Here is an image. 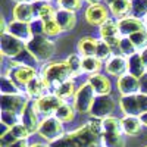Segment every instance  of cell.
I'll list each match as a JSON object with an SVG mask.
<instances>
[{"label": "cell", "instance_id": "cell-1", "mask_svg": "<svg viewBox=\"0 0 147 147\" xmlns=\"http://www.w3.org/2000/svg\"><path fill=\"white\" fill-rule=\"evenodd\" d=\"M102 121L91 118L82 127L66 132L62 138L52 143L50 147H103Z\"/></svg>", "mask_w": 147, "mask_h": 147}, {"label": "cell", "instance_id": "cell-2", "mask_svg": "<svg viewBox=\"0 0 147 147\" xmlns=\"http://www.w3.org/2000/svg\"><path fill=\"white\" fill-rule=\"evenodd\" d=\"M40 77L44 80V82L47 84V87L50 88V93H52L60 84L71 80L72 74L66 60H55V62L43 63L40 69Z\"/></svg>", "mask_w": 147, "mask_h": 147}, {"label": "cell", "instance_id": "cell-3", "mask_svg": "<svg viewBox=\"0 0 147 147\" xmlns=\"http://www.w3.org/2000/svg\"><path fill=\"white\" fill-rule=\"evenodd\" d=\"M27 50L31 52L40 63H47L56 53V44L47 35H35L27 43Z\"/></svg>", "mask_w": 147, "mask_h": 147}, {"label": "cell", "instance_id": "cell-4", "mask_svg": "<svg viewBox=\"0 0 147 147\" xmlns=\"http://www.w3.org/2000/svg\"><path fill=\"white\" fill-rule=\"evenodd\" d=\"M38 136L44 138L49 144H52L57 141L59 138H62L65 136V128L63 122H60L56 116H47L41 119V124L38 128Z\"/></svg>", "mask_w": 147, "mask_h": 147}, {"label": "cell", "instance_id": "cell-5", "mask_svg": "<svg viewBox=\"0 0 147 147\" xmlns=\"http://www.w3.org/2000/svg\"><path fill=\"white\" fill-rule=\"evenodd\" d=\"M96 97H97V94L93 90L91 85L87 81L82 82L78 87V90H77L75 97H74V106H75L77 112L82 113V115L84 113H90Z\"/></svg>", "mask_w": 147, "mask_h": 147}, {"label": "cell", "instance_id": "cell-6", "mask_svg": "<svg viewBox=\"0 0 147 147\" xmlns=\"http://www.w3.org/2000/svg\"><path fill=\"white\" fill-rule=\"evenodd\" d=\"M5 75H7L24 93H25V87L35 77L40 75V72H38V69L28 68V66H16V68H10L9 66Z\"/></svg>", "mask_w": 147, "mask_h": 147}, {"label": "cell", "instance_id": "cell-7", "mask_svg": "<svg viewBox=\"0 0 147 147\" xmlns=\"http://www.w3.org/2000/svg\"><path fill=\"white\" fill-rule=\"evenodd\" d=\"M115 109H116V100L110 94L109 96H97L94 99L90 115H91V118L103 121L109 116H112Z\"/></svg>", "mask_w": 147, "mask_h": 147}, {"label": "cell", "instance_id": "cell-8", "mask_svg": "<svg viewBox=\"0 0 147 147\" xmlns=\"http://www.w3.org/2000/svg\"><path fill=\"white\" fill-rule=\"evenodd\" d=\"M28 103H30V99L25 93L0 97V107H2V112H12V113H18L21 116L24 113V110H25V107L28 106Z\"/></svg>", "mask_w": 147, "mask_h": 147}, {"label": "cell", "instance_id": "cell-9", "mask_svg": "<svg viewBox=\"0 0 147 147\" xmlns=\"http://www.w3.org/2000/svg\"><path fill=\"white\" fill-rule=\"evenodd\" d=\"M85 21L93 27H102L105 22L110 19V10L106 5L103 3H96V5H88L84 12Z\"/></svg>", "mask_w": 147, "mask_h": 147}, {"label": "cell", "instance_id": "cell-10", "mask_svg": "<svg viewBox=\"0 0 147 147\" xmlns=\"http://www.w3.org/2000/svg\"><path fill=\"white\" fill-rule=\"evenodd\" d=\"M27 49V44L15 38L13 35H10L9 32L6 34H2L0 37V52H2V56L3 57H7V59H13L16 57L22 50Z\"/></svg>", "mask_w": 147, "mask_h": 147}, {"label": "cell", "instance_id": "cell-11", "mask_svg": "<svg viewBox=\"0 0 147 147\" xmlns=\"http://www.w3.org/2000/svg\"><path fill=\"white\" fill-rule=\"evenodd\" d=\"M99 34H100V40L106 41L112 49H118L122 35H121L119 25H118L116 19L110 18L107 22H105L103 25L99 28Z\"/></svg>", "mask_w": 147, "mask_h": 147}, {"label": "cell", "instance_id": "cell-12", "mask_svg": "<svg viewBox=\"0 0 147 147\" xmlns=\"http://www.w3.org/2000/svg\"><path fill=\"white\" fill-rule=\"evenodd\" d=\"M34 103H35V109H37V112H38V115H43L44 118H47V116H55L57 109L65 102L60 100L53 93H49L44 97H41V99L34 100Z\"/></svg>", "mask_w": 147, "mask_h": 147}, {"label": "cell", "instance_id": "cell-13", "mask_svg": "<svg viewBox=\"0 0 147 147\" xmlns=\"http://www.w3.org/2000/svg\"><path fill=\"white\" fill-rule=\"evenodd\" d=\"M105 71L107 75H112L116 78H121L122 75L128 74V57L122 55H113L107 62L105 63Z\"/></svg>", "mask_w": 147, "mask_h": 147}, {"label": "cell", "instance_id": "cell-14", "mask_svg": "<svg viewBox=\"0 0 147 147\" xmlns=\"http://www.w3.org/2000/svg\"><path fill=\"white\" fill-rule=\"evenodd\" d=\"M21 124L30 131L31 136H32V134H35V132H38L41 121L38 118V112H37V109H35L34 100H30L28 106L25 107V110H24L22 118H21Z\"/></svg>", "mask_w": 147, "mask_h": 147}, {"label": "cell", "instance_id": "cell-15", "mask_svg": "<svg viewBox=\"0 0 147 147\" xmlns=\"http://www.w3.org/2000/svg\"><path fill=\"white\" fill-rule=\"evenodd\" d=\"M116 88L122 96H134L140 93V78L131 75V74H125L116 81Z\"/></svg>", "mask_w": 147, "mask_h": 147}, {"label": "cell", "instance_id": "cell-16", "mask_svg": "<svg viewBox=\"0 0 147 147\" xmlns=\"http://www.w3.org/2000/svg\"><path fill=\"white\" fill-rule=\"evenodd\" d=\"M87 82L93 87L97 96H109L112 93V81L105 74H93V75L87 77Z\"/></svg>", "mask_w": 147, "mask_h": 147}, {"label": "cell", "instance_id": "cell-17", "mask_svg": "<svg viewBox=\"0 0 147 147\" xmlns=\"http://www.w3.org/2000/svg\"><path fill=\"white\" fill-rule=\"evenodd\" d=\"M118 25H119V31H121L122 37H131L132 34H137L140 31L147 30L144 21H141L138 18H134V16H128L125 19L118 21Z\"/></svg>", "mask_w": 147, "mask_h": 147}, {"label": "cell", "instance_id": "cell-18", "mask_svg": "<svg viewBox=\"0 0 147 147\" xmlns=\"http://www.w3.org/2000/svg\"><path fill=\"white\" fill-rule=\"evenodd\" d=\"M7 32L10 35H13L15 38L24 41L25 44L34 37L32 32H31V28H30V24L19 22V21H15V19H12L7 24Z\"/></svg>", "mask_w": 147, "mask_h": 147}, {"label": "cell", "instance_id": "cell-19", "mask_svg": "<svg viewBox=\"0 0 147 147\" xmlns=\"http://www.w3.org/2000/svg\"><path fill=\"white\" fill-rule=\"evenodd\" d=\"M49 93H50V88L47 87V84L44 82V80L40 75L35 77L25 87V94L28 96L30 100H38Z\"/></svg>", "mask_w": 147, "mask_h": 147}, {"label": "cell", "instance_id": "cell-20", "mask_svg": "<svg viewBox=\"0 0 147 147\" xmlns=\"http://www.w3.org/2000/svg\"><path fill=\"white\" fill-rule=\"evenodd\" d=\"M55 21L57 22L62 32H69L77 25V13L71 10H65V9H57L55 15Z\"/></svg>", "mask_w": 147, "mask_h": 147}, {"label": "cell", "instance_id": "cell-21", "mask_svg": "<svg viewBox=\"0 0 147 147\" xmlns=\"http://www.w3.org/2000/svg\"><path fill=\"white\" fill-rule=\"evenodd\" d=\"M32 10H34V18L35 19L50 21V19H55L57 9H55V6L49 2V0H41V2L32 3Z\"/></svg>", "mask_w": 147, "mask_h": 147}, {"label": "cell", "instance_id": "cell-22", "mask_svg": "<svg viewBox=\"0 0 147 147\" xmlns=\"http://www.w3.org/2000/svg\"><path fill=\"white\" fill-rule=\"evenodd\" d=\"M119 107H121L122 112L125 113V116H140L141 115L137 94H134V96H122L119 99Z\"/></svg>", "mask_w": 147, "mask_h": 147}, {"label": "cell", "instance_id": "cell-23", "mask_svg": "<svg viewBox=\"0 0 147 147\" xmlns=\"http://www.w3.org/2000/svg\"><path fill=\"white\" fill-rule=\"evenodd\" d=\"M97 44H99V38L91 35H85L81 37L77 44V50L78 55L81 57H90V56H96V50H97Z\"/></svg>", "mask_w": 147, "mask_h": 147}, {"label": "cell", "instance_id": "cell-24", "mask_svg": "<svg viewBox=\"0 0 147 147\" xmlns=\"http://www.w3.org/2000/svg\"><path fill=\"white\" fill-rule=\"evenodd\" d=\"M107 7L110 10V15L116 21L131 16V0H116V2L107 5Z\"/></svg>", "mask_w": 147, "mask_h": 147}, {"label": "cell", "instance_id": "cell-25", "mask_svg": "<svg viewBox=\"0 0 147 147\" xmlns=\"http://www.w3.org/2000/svg\"><path fill=\"white\" fill-rule=\"evenodd\" d=\"M40 62L37 60L31 52H28L27 49L22 50L16 57L13 59H9V66L10 68H16V66H28V68H34V69H38Z\"/></svg>", "mask_w": 147, "mask_h": 147}, {"label": "cell", "instance_id": "cell-26", "mask_svg": "<svg viewBox=\"0 0 147 147\" xmlns=\"http://www.w3.org/2000/svg\"><path fill=\"white\" fill-rule=\"evenodd\" d=\"M15 21L19 22H25V24H31L35 18H34V10H32V3H16L13 10H12Z\"/></svg>", "mask_w": 147, "mask_h": 147}, {"label": "cell", "instance_id": "cell-27", "mask_svg": "<svg viewBox=\"0 0 147 147\" xmlns=\"http://www.w3.org/2000/svg\"><path fill=\"white\" fill-rule=\"evenodd\" d=\"M77 90H78V87H77V84H75V80L71 78V80L65 81L63 84H60L59 87H56L52 93L55 96H57L60 100H63L65 103H68L69 99H74V97H75Z\"/></svg>", "mask_w": 147, "mask_h": 147}, {"label": "cell", "instance_id": "cell-28", "mask_svg": "<svg viewBox=\"0 0 147 147\" xmlns=\"http://www.w3.org/2000/svg\"><path fill=\"white\" fill-rule=\"evenodd\" d=\"M121 124H122V131H124L125 136L136 137L141 132L143 124L138 116H124L121 119Z\"/></svg>", "mask_w": 147, "mask_h": 147}, {"label": "cell", "instance_id": "cell-29", "mask_svg": "<svg viewBox=\"0 0 147 147\" xmlns=\"http://www.w3.org/2000/svg\"><path fill=\"white\" fill-rule=\"evenodd\" d=\"M128 74H131V75L137 77V78H141L143 75L147 74V66L144 65L140 53H136L131 57H128Z\"/></svg>", "mask_w": 147, "mask_h": 147}, {"label": "cell", "instance_id": "cell-30", "mask_svg": "<svg viewBox=\"0 0 147 147\" xmlns=\"http://www.w3.org/2000/svg\"><path fill=\"white\" fill-rule=\"evenodd\" d=\"M103 62L99 60L96 56L90 57H82V72L87 75H93V74H99L103 68Z\"/></svg>", "mask_w": 147, "mask_h": 147}, {"label": "cell", "instance_id": "cell-31", "mask_svg": "<svg viewBox=\"0 0 147 147\" xmlns=\"http://www.w3.org/2000/svg\"><path fill=\"white\" fill-rule=\"evenodd\" d=\"M75 113H77L75 106L71 105V103H63L62 106L57 109V112L55 113V116H56L60 122L66 124V122H72V121H74V118H75Z\"/></svg>", "mask_w": 147, "mask_h": 147}, {"label": "cell", "instance_id": "cell-32", "mask_svg": "<svg viewBox=\"0 0 147 147\" xmlns=\"http://www.w3.org/2000/svg\"><path fill=\"white\" fill-rule=\"evenodd\" d=\"M102 128H103V134H124L121 119H118L115 116H109V118L103 119Z\"/></svg>", "mask_w": 147, "mask_h": 147}, {"label": "cell", "instance_id": "cell-33", "mask_svg": "<svg viewBox=\"0 0 147 147\" xmlns=\"http://www.w3.org/2000/svg\"><path fill=\"white\" fill-rule=\"evenodd\" d=\"M0 93H2V96H15V94H22L24 91L7 75H3L2 81H0Z\"/></svg>", "mask_w": 147, "mask_h": 147}, {"label": "cell", "instance_id": "cell-34", "mask_svg": "<svg viewBox=\"0 0 147 147\" xmlns=\"http://www.w3.org/2000/svg\"><path fill=\"white\" fill-rule=\"evenodd\" d=\"M65 60H66V63H68V66H69V69H71V74H72V78H74V80L78 78L81 74H84V72H82V57H81L78 53L68 56Z\"/></svg>", "mask_w": 147, "mask_h": 147}, {"label": "cell", "instance_id": "cell-35", "mask_svg": "<svg viewBox=\"0 0 147 147\" xmlns=\"http://www.w3.org/2000/svg\"><path fill=\"white\" fill-rule=\"evenodd\" d=\"M103 147H124L125 138L124 134H102Z\"/></svg>", "mask_w": 147, "mask_h": 147}, {"label": "cell", "instance_id": "cell-36", "mask_svg": "<svg viewBox=\"0 0 147 147\" xmlns=\"http://www.w3.org/2000/svg\"><path fill=\"white\" fill-rule=\"evenodd\" d=\"M113 55H115L113 53V49L110 47L106 41H103V40L99 38V44H97V50H96V57L99 59V60H102L103 63H106Z\"/></svg>", "mask_w": 147, "mask_h": 147}, {"label": "cell", "instance_id": "cell-37", "mask_svg": "<svg viewBox=\"0 0 147 147\" xmlns=\"http://www.w3.org/2000/svg\"><path fill=\"white\" fill-rule=\"evenodd\" d=\"M118 50H119V55L125 56V57H131L132 55L138 53L137 47L129 40V37H122L119 41V46H118Z\"/></svg>", "mask_w": 147, "mask_h": 147}, {"label": "cell", "instance_id": "cell-38", "mask_svg": "<svg viewBox=\"0 0 147 147\" xmlns=\"http://www.w3.org/2000/svg\"><path fill=\"white\" fill-rule=\"evenodd\" d=\"M147 15V0H131V16L144 19Z\"/></svg>", "mask_w": 147, "mask_h": 147}, {"label": "cell", "instance_id": "cell-39", "mask_svg": "<svg viewBox=\"0 0 147 147\" xmlns=\"http://www.w3.org/2000/svg\"><path fill=\"white\" fill-rule=\"evenodd\" d=\"M21 115L18 113H12V112H2V115H0V119H2V124L12 128L15 127L18 124H21Z\"/></svg>", "mask_w": 147, "mask_h": 147}, {"label": "cell", "instance_id": "cell-40", "mask_svg": "<svg viewBox=\"0 0 147 147\" xmlns=\"http://www.w3.org/2000/svg\"><path fill=\"white\" fill-rule=\"evenodd\" d=\"M129 40L134 43V46L137 47L138 52L144 50V49L147 47V30L146 31H140L137 34H132L129 37Z\"/></svg>", "mask_w": 147, "mask_h": 147}, {"label": "cell", "instance_id": "cell-41", "mask_svg": "<svg viewBox=\"0 0 147 147\" xmlns=\"http://www.w3.org/2000/svg\"><path fill=\"white\" fill-rule=\"evenodd\" d=\"M60 34H62V30H60V27L57 25V22L55 19L44 21V35L52 38V37H57Z\"/></svg>", "mask_w": 147, "mask_h": 147}, {"label": "cell", "instance_id": "cell-42", "mask_svg": "<svg viewBox=\"0 0 147 147\" xmlns=\"http://www.w3.org/2000/svg\"><path fill=\"white\" fill-rule=\"evenodd\" d=\"M82 2L84 0H57V6H59V9L77 12L82 7Z\"/></svg>", "mask_w": 147, "mask_h": 147}, {"label": "cell", "instance_id": "cell-43", "mask_svg": "<svg viewBox=\"0 0 147 147\" xmlns=\"http://www.w3.org/2000/svg\"><path fill=\"white\" fill-rule=\"evenodd\" d=\"M10 131H12V134H13L18 140H28V138L31 137L30 131L24 127L22 124H18V125H15V127H12Z\"/></svg>", "mask_w": 147, "mask_h": 147}, {"label": "cell", "instance_id": "cell-44", "mask_svg": "<svg viewBox=\"0 0 147 147\" xmlns=\"http://www.w3.org/2000/svg\"><path fill=\"white\" fill-rule=\"evenodd\" d=\"M16 141H18V138L13 136V134H12L10 129L0 136V147H10L12 144L16 143Z\"/></svg>", "mask_w": 147, "mask_h": 147}, {"label": "cell", "instance_id": "cell-45", "mask_svg": "<svg viewBox=\"0 0 147 147\" xmlns=\"http://www.w3.org/2000/svg\"><path fill=\"white\" fill-rule=\"evenodd\" d=\"M30 28H31V32L32 35H44V21L43 19H34L31 24H30Z\"/></svg>", "mask_w": 147, "mask_h": 147}, {"label": "cell", "instance_id": "cell-46", "mask_svg": "<svg viewBox=\"0 0 147 147\" xmlns=\"http://www.w3.org/2000/svg\"><path fill=\"white\" fill-rule=\"evenodd\" d=\"M140 93L147 94V74L140 78Z\"/></svg>", "mask_w": 147, "mask_h": 147}, {"label": "cell", "instance_id": "cell-47", "mask_svg": "<svg viewBox=\"0 0 147 147\" xmlns=\"http://www.w3.org/2000/svg\"><path fill=\"white\" fill-rule=\"evenodd\" d=\"M31 144L28 143V140H18L16 143H13L10 147H30Z\"/></svg>", "mask_w": 147, "mask_h": 147}, {"label": "cell", "instance_id": "cell-48", "mask_svg": "<svg viewBox=\"0 0 147 147\" xmlns=\"http://www.w3.org/2000/svg\"><path fill=\"white\" fill-rule=\"evenodd\" d=\"M138 53H140V56H141V59H143V62H144V65L147 66V47L144 49V50L138 52Z\"/></svg>", "mask_w": 147, "mask_h": 147}, {"label": "cell", "instance_id": "cell-49", "mask_svg": "<svg viewBox=\"0 0 147 147\" xmlns=\"http://www.w3.org/2000/svg\"><path fill=\"white\" fill-rule=\"evenodd\" d=\"M140 121H141V124H143V127H147V112H144V113H141L140 116Z\"/></svg>", "mask_w": 147, "mask_h": 147}, {"label": "cell", "instance_id": "cell-50", "mask_svg": "<svg viewBox=\"0 0 147 147\" xmlns=\"http://www.w3.org/2000/svg\"><path fill=\"white\" fill-rule=\"evenodd\" d=\"M15 3H35V2H41V0H13ZM50 2V0H49Z\"/></svg>", "mask_w": 147, "mask_h": 147}, {"label": "cell", "instance_id": "cell-51", "mask_svg": "<svg viewBox=\"0 0 147 147\" xmlns=\"http://www.w3.org/2000/svg\"><path fill=\"white\" fill-rule=\"evenodd\" d=\"M30 147H50V144H44V143H34Z\"/></svg>", "mask_w": 147, "mask_h": 147}, {"label": "cell", "instance_id": "cell-52", "mask_svg": "<svg viewBox=\"0 0 147 147\" xmlns=\"http://www.w3.org/2000/svg\"><path fill=\"white\" fill-rule=\"evenodd\" d=\"M84 2H87L88 5H96V3H102V0H84Z\"/></svg>", "mask_w": 147, "mask_h": 147}, {"label": "cell", "instance_id": "cell-53", "mask_svg": "<svg viewBox=\"0 0 147 147\" xmlns=\"http://www.w3.org/2000/svg\"><path fill=\"white\" fill-rule=\"evenodd\" d=\"M112 2H116V0H106V5H110Z\"/></svg>", "mask_w": 147, "mask_h": 147}, {"label": "cell", "instance_id": "cell-54", "mask_svg": "<svg viewBox=\"0 0 147 147\" xmlns=\"http://www.w3.org/2000/svg\"><path fill=\"white\" fill-rule=\"evenodd\" d=\"M143 21H144V24H146V27H147V15L144 16V19H143Z\"/></svg>", "mask_w": 147, "mask_h": 147}, {"label": "cell", "instance_id": "cell-55", "mask_svg": "<svg viewBox=\"0 0 147 147\" xmlns=\"http://www.w3.org/2000/svg\"><path fill=\"white\" fill-rule=\"evenodd\" d=\"M144 147H147V146H144Z\"/></svg>", "mask_w": 147, "mask_h": 147}]
</instances>
